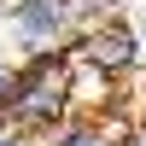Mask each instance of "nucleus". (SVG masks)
<instances>
[{"mask_svg": "<svg viewBox=\"0 0 146 146\" xmlns=\"http://www.w3.org/2000/svg\"><path fill=\"white\" fill-rule=\"evenodd\" d=\"M129 140H135L129 111H111V117H70L64 129L41 135V146H129Z\"/></svg>", "mask_w": 146, "mask_h": 146, "instance_id": "4", "label": "nucleus"}, {"mask_svg": "<svg viewBox=\"0 0 146 146\" xmlns=\"http://www.w3.org/2000/svg\"><path fill=\"white\" fill-rule=\"evenodd\" d=\"M129 146H146V129H135V140H129Z\"/></svg>", "mask_w": 146, "mask_h": 146, "instance_id": "8", "label": "nucleus"}, {"mask_svg": "<svg viewBox=\"0 0 146 146\" xmlns=\"http://www.w3.org/2000/svg\"><path fill=\"white\" fill-rule=\"evenodd\" d=\"M135 29H140V64H146V23H135Z\"/></svg>", "mask_w": 146, "mask_h": 146, "instance_id": "6", "label": "nucleus"}, {"mask_svg": "<svg viewBox=\"0 0 146 146\" xmlns=\"http://www.w3.org/2000/svg\"><path fill=\"white\" fill-rule=\"evenodd\" d=\"M12 82H18V58L0 53V129H6V100H12Z\"/></svg>", "mask_w": 146, "mask_h": 146, "instance_id": "5", "label": "nucleus"}, {"mask_svg": "<svg viewBox=\"0 0 146 146\" xmlns=\"http://www.w3.org/2000/svg\"><path fill=\"white\" fill-rule=\"evenodd\" d=\"M70 76H76V58L70 53H47V58H18V82H12L6 100V123L23 135H53L76 117L70 100Z\"/></svg>", "mask_w": 146, "mask_h": 146, "instance_id": "1", "label": "nucleus"}, {"mask_svg": "<svg viewBox=\"0 0 146 146\" xmlns=\"http://www.w3.org/2000/svg\"><path fill=\"white\" fill-rule=\"evenodd\" d=\"M76 12L70 0H12L6 12V41L18 58H47V53H70L76 47Z\"/></svg>", "mask_w": 146, "mask_h": 146, "instance_id": "2", "label": "nucleus"}, {"mask_svg": "<svg viewBox=\"0 0 146 146\" xmlns=\"http://www.w3.org/2000/svg\"><path fill=\"white\" fill-rule=\"evenodd\" d=\"M6 12H12V0H0V29H6Z\"/></svg>", "mask_w": 146, "mask_h": 146, "instance_id": "7", "label": "nucleus"}, {"mask_svg": "<svg viewBox=\"0 0 146 146\" xmlns=\"http://www.w3.org/2000/svg\"><path fill=\"white\" fill-rule=\"evenodd\" d=\"M70 53H76L82 64H94V70H105V76L123 82V76H135V70H140V29H135V18H129V12H117V18L82 29Z\"/></svg>", "mask_w": 146, "mask_h": 146, "instance_id": "3", "label": "nucleus"}]
</instances>
